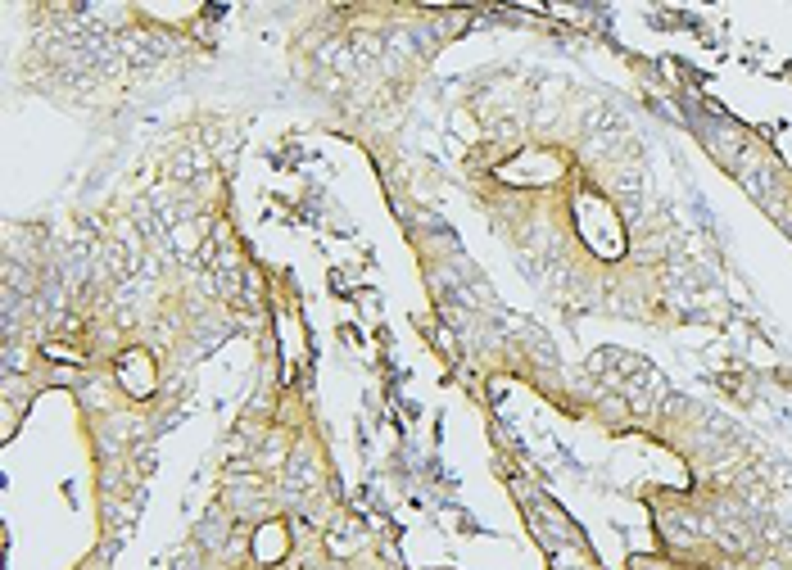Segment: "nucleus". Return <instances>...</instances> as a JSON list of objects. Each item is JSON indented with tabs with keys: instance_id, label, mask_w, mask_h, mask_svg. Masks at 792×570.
Wrapping results in <instances>:
<instances>
[{
	"instance_id": "obj_1",
	"label": "nucleus",
	"mask_w": 792,
	"mask_h": 570,
	"mask_svg": "<svg viewBox=\"0 0 792 570\" xmlns=\"http://www.w3.org/2000/svg\"><path fill=\"white\" fill-rule=\"evenodd\" d=\"M118 380L127 394H136V399H145L150 390H154V362H150L141 349H127L118 357Z\"/></svg>"
}]
</instances>
